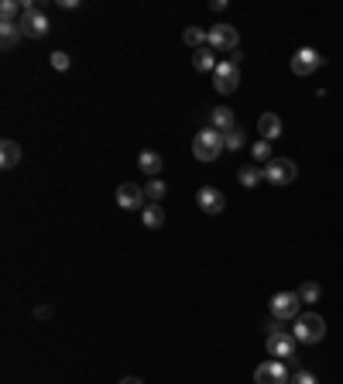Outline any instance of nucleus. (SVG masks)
Masks as SVG:
<instances>
[{
  "mask_svg": "<svg viewBox=\"0 0 343 384\" xmlns=\"http://www.w3.org/2000/svg\"><path fill=\"white\" fill-rule=\"evenodd\" d=\"M227 151V144H223V134H216L213 127H206L199 134L192 137V158L196 161H206V165H213V161L220 158Z\"/></svg>",
  "mask_w": 343,
  "mask_h": 384,
  "instance_id": "1",
  "label": "nucleus"
},
{
  "mask_svg": "<svg viewBox=\"0 0 343 384\" xmlns=\"http://www.w3.org/2000/svg\"><path fill=\"white\" fill-rule=\"evenodd\" d=\"M24 14H21V31L28 35V38H45L48 31H52V24H48V14L35 4V0H21Z\"/></svg>",
  "mask_w": 343,
  "mask_h": 384,
  "instance_id": "2",
  "label": "nucleus"
},
{
  "mask_svg": "<svg viewBox=\"0 0 343 384\" xmlns=\"http://www.w3.org/2000/svg\"><path fill=\"white\" fill-rule=\"evenodd\" d=\"M292 337H296V343L313 347V343H320V339L326 337V322H322V316H316V313H302V316L296 319Z\"/></svg>",
  "mask_w": 343,
  "mask_h": 384,
  "instance_id": "3",
  "label": "nucleus"
},
{
  "mask_svg": "<svg viewBox=\"0 0 343 384\" xmlns=\"http://www.w3.org/2000/svg\"><path fill=\"white\" fill-rule=\"evenodd\" d=\"M213 86H216V93H237V86H240V55H230L227 62H220L216 66V72H213Z\"/></svg>",
  "mask_w": 343,
  "mask_h": 384,
  "instance_id": "4",
  "label": "nucleus"
},
{
  "mask_svg": "<svg viewBox=\"0 0 343 384\" xmlns=\"http://www.w3.org/2000/svg\"><path fill=\"white\" fill-rule=\"evenodd\" d=\"M261 172H264V179L272 182V185H278V189H281V185H292V182H296L298 165L292 158H272L264 168H261Z\"/></svg>",
  "mask_w": 343,
  "mask_h": 384,
  "instance_id": "5",
  "label": "nucleus"
},
{
  "mask_svg": "<svg viewBox=\"0 0 343 384\" xmlns=\"http://www.w3.org/2000/svg\"><path fill=\"white\" fill-rule=\"evenodd\" d=\"M268 357H274V361H285L292 363L296 361V337L289 333V330H281V333H268Z\"/></svg>",
  "mask_w": 343,
  "mask_h": 384,
  "instance_id": "6",
  "label": "nucleus"
},
{
  "mask_svg": "<svg viewBox=\"0 0 343 384\" xmlns=\"http://www.w3.org/2000/svg\"><path fill=\"white\" fill-rule=\"evenodd\" d=\"M206 45L213 48V52H237V45H240L237 28H233V24H213V28H209Z\"/></svg>",
  "mask_w": 343,
  "mask_h": 384,
  "instance_id": "7",
  "label": "nucleus"
},
{
  "mask_svg": "<svg viewBox=\"0 0 343 384\" xmlns=\"http://www.w3.org/2000/svg\"><path fill=\"white\" fill-rule=\"evenodd\" d=\"M289 381H292V374H289L285 361H264L254 371V384H289Z\"/></svg>",
  "mask_w": 343,
  "mask_h": 384,
  "instance_id": "8",
  "label": "nucleus"
},
{
  "mask_svg": "<svg viewBox=\"0 0 343 384\" xmlns=\"http://www.w3.org/2000/svg\"><path fill=\"white\" fill-rule=\"evenodd\" d=\"M302 298H298V292H278L272 298V319H298L302 313Z\"/></svg>",
  "mask_w": 343,
  "mask_h": 384,
  "instance_id": "9",
  "label": "nucleus"
},
{
  "mask_svg": "<svg viewBox=\"0 0 343 384\" xmlns=\"http://www.w3.org/2000/svg\"><path fill=\"white\" fill-rule=\"evenodd\" d=\"M196 203H199V209H203L206 216H216V213L227 209V196H223L216 185H203V189L196 192Z\"/></svg>",
  "mask_w": 343,
  "mask_h": 384,
  "instance_id": "10",
  "label": "nucleus"
},
{
  "mask_svg": "<svg viewBox=\"0 0 343 384\" xmlns=\"http://www.w3.org/2000/svg\"><path fill=\"white\" fill-rule=\"evenodd\" d=\"M322 62H326V59H322L316 48H298L296 55H292V72H296V76H313Z\"/></svg>",
  "mask_w": 343,
  "mask_h": 384,
  "instance_id": "11",
  "label": "nucleus"
},
{
  "mask_svg": "<svg viewBox=\"0 0 343 384\" xmlns=\"http://www.w3.org/2000/svg\"><path fill=\"white\" fill-rule=\"evenodd\" d=\"M144 189L141 185H134V182H120L117 185V206L120 209H144Z\"/></svg>",
  "mask_w": 343,
  "mask_h": 384,
  "instance_id": "12",
  "label": "nucleus"
},
{
  "mask_svg": "<svg viewBox=\"0 0 343 384\" xmlns=\"http://www.w3.org/2000/svg\"><path fill=\"white\" fill-rule=\"evenodd\" d=\"M209 127H213L216 134H230V131L237 127L233 110H230V107H213V110H209Z\"/></svg>",
  "mask_w": 343,
  "mask_h": 384,
  "instance_id": "13",
  "label": "nucleus"
},
{
  "mask_svg": "<svg viewBox=\"0 0 343 384\" xmlns=\"http://www.w3.org/2000/svg\"><path fill=\"white\" fill-rule=\"evenodd\" d=\"M257 131H261V141H268V144H272L274 137H281V117H278V113H261Z\"/></svg>",
  "mask_w": 343,
  "mask_h": 384,
  "instance_id": "14",
  "label": "nucleus"
},
{
  "mask_svg": "<svg viewBox=\"0 0 343 384\" xmlns=\"http://www.w3.org/2000/svg\"><path fill=\"white\" fill-rule=\"evenodd\" d=\"M18 165H21V144L7 137L0 144V168H18Z\"/></svg>",
  "mask_w": 343,
  "mask_h": 384,
  "instance_id": "15",
  "label": "nucleus"
},
{
  "mask_svg": "<svg viewBox=\"0 0 343 384\" xmlns=\"http://www.w3.org/2000/svg\"><path fill=\"white\" fill-rule=\"evenodd\" d=\"M137 168H141L144 175L158 179V172H161V155H158V151H151V148H148V151H141V155H137Z\"/></svg>",
  "mask_w": 343,
  "mask_h": 384,
  "instance_id": "16",
  "label": "nucleus"
},
{
  "mask_svg": "<svg viewBox=\"0 0 343 384\" xmlns=\"http://www.w3.org/2000/svg\"><path fill=\"white\" fill-rule=\"evenodd\" d=\"M192 66H196V72H216V55H213V48L206 45V48H196L192 52Z\"/></svg>",
  "mask_w": 343,
  "mask_h": 384,
  "instance_id": "17",
  "label": "nucleus"
},
{
  "mask_svg": "<svg viewBox=\"0 0 343 384\" xmlns=\"http://www.w3.org/2000/svg\"><path fill=\"white\" fill-rule=\"evenodd\" d=\"M21 24L18 21H0V42H4V48H14L18 42H21Z\"/></svg>",
  "mask_w": 343,
  "mask_h": 384,
  "instance_id": "18",
  "label": "nucleus"
},
{
  "mask_svg": "<svg viewBox=\"0 0 343 384\" xmlns=\"http://www.w3.org/2000/svg\"><path fill=\"white\" fill-rule=\"evenodd\" d=\"M141 223L148 226V230H158V226L165 223V209H161L158 203L144 206V209H141Z\"/></svg>",
  "mask_w": 343,
  "mask_h": 384,
  "instance_id": "19",
  "label": "nucleus"
},
{
  "mask_svg": "<svg viewBox=\"0 0 343 384\" xmlns=\"http://www.w3.org/2000/svg\"><path fill=\"white\" fill-rule=\"evenodd\" d=\"M264 179V172H261V165H244L240 172H237V182L244 185V189H254L257 182Z\"/></svg>",
  "mask_w": 343,
  "mask_h": 384,
  "instance_id": "20",
  "label": "nucleus"
},
{
  "mask_svg": "<svg viewBox=\"0 0 343 384\" xmlns=\"http://www.w3.org/2000/svg\"><path fill=\"white\" fill-rule=\"evenodd\" d=\"M320 295H322V289L316 285V281H302V285H298V298H302V306H316Z\"/></svg>",
  "mask_w": 343,
  "mask_h": 384,
  "instance_id": "21",
  "label": "nucleus"
},
{
  "mask_svg": "<svg viewBox=\"0 0 343 384\" xmlns=\"http://www.w3.org/2000/svg\"><path fill=\"white\" fill-rule=\"evenodd\" d=\"M185 45L189 48H206V38H209V31H203V28H196V24H192V28H185Z\"/></svg>",
  "mask_w": 343,
  "mask_h": 384,
  "instance_id": "22",
  "label": "nucleus"
},
{
  "mask_svg": "<svg viewBox=\"0 0 343 384\" xmlns=\"http://www.w3.org/2000/svg\"><path fill=\"white\" fill-rule=\"evenodd\" d=\"M251 155H254V165L264 168V165L272 161V144H268V141H257V144L251 148Z\"/></svg>",
  "mask_w": 343,
  "mask_h": 384,
  "instance_id": "23",
  "label": "nucleus"
},
{
  "mask_svg": "<svg viewBox=\"0 0 343 384\" xmlns=\"http://www.w3.org/2000/svg\"><path fill=\"white\" fill-rule=\"evenodd\" d=\"M18 14H24V7L18 0H4V4H0V21H14Z\"/></svg>",
  "mask_w": 343,
  "mask_h": 384,
  "instance_id": "24",
  "label": "nucleus"
},
{
  "mask_svg": "<svg viewBox=\"0 0 343 384\" xmlns=\"http://www.w3.org/2000/svg\"><path fill=\"white\" fill-rule=\"evenodd\" d=\"M165 192H168V189H165V182H161V179H151L148 185H144V196H148L151 203H161V196H165Z\"/></svg>",
  "mask_w": 343,
  "mask_h": 384,
  "instance_id": "25",
  "label": "nucleus"
},
{
  "mask_svg": "<svg viewBox=\"0 0 343 384\" xmlns=\"http://www.w3.org/2000/svg\"><path fill=\"white\" fill-rule=\"evenodd\" d=\"M223 144H227V151H240V144H244V131L233 127L230 134H223Z\"/></svg>",
  "mask_w": 343,
  "mask_h": 384,
  "instance_id": "26",
  "label": "nucleus"
},
{
  "mask_svg": "<svg viewBox=\"0 0 343 384\" xmlns=\"http://www.w3.org/2000/svg\"><path fill=\"white\" fill-rule=\"evenodd\" d=\"M289 384H320V381H316V374H313V371H296Z\"/></svg>",
  "mask_w": 343,
  "mask_h": 384,
  "instance_id": "27",
  "label": "nucleus"
},
{
  "mask_svg": "<svg viewBox=\"0 0 343 384\" xmlns=\"http://www.w3.org/2000/svg\"><path fill=\"white\" fill-rule=\"evenodd\" d=\"M52 69L66 72V69H69V55H66V52H52Z\"/></svg>",
  "mask_w": 343,
  "mask_h": 384,
  "instance_id": "28",
  "label": "nucleus"
},
{
  "mask_svg": "<svg viewBox=\"0 0 343 384\" xmlns=\"http://www.w3.org/2000/svg\"><path fill=\"white\" fill-rule=\"evenodd\" d=\"M268 333H281V319H272V322H268Z\"/></svg>",
  "mask_w": 343,
  "mask_h": 384,
  "instance_id": "29",
  "label": "nucleus"
},
{
  "mask_svg": "<svg viewBox=\"0 0 343 384\" xmlns=\"http://www.w3.org/2000/svg\"><path fill=\"white\" fill-rule=\"evenodd\" d=\"M35 316H38V319H48V316H52V309H45V306H38V309H35Z\"/></svg>",
  "mask_w": 343,
  "mask_h": 384,
  "instance_id": "30",
  "label": "nucleus"
},
{
  "mask_svg": "<svg viewBox=\"0 0 343 384\" xmlns=\"http://www.w3.org/2000/svg\"><path fill=\"white\" fill-rule=\"evenodd\" d=\"M120 384H144L141 378H120Z\"/></svg>",
  "mask_w": 343,
  "mask_h": 384,
  "instance_id": "31",
  "label": "nucleus"
}]
</instances>
